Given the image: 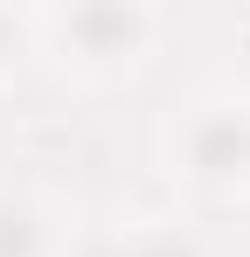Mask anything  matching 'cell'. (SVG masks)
<instances>
[{
	"label": "cell",
	"instance_id": "obj_4",
	"mask_svg": "<svg viewBox=\"0 0 250 257\" xmlns=\"http://www.w3.org/2000/svg\"><path fill=\"white\" fill-rule=\"evenodd\" d=\"M125 257H208V243L188 229V222H139V229H118Z\"/></svg>",
	"mask_w": 250,
	"mask_h": 257
},
{
	"label": "cell",
	"instance_id": "obj_3",
	"mask_svg": "<svg viewBox=\"0 0 250 257\" xmlns=\"http://www.w3.org/2000/svg\"><path fill=\"white\" fill-rule=\"evenodd\" d=\"M0 257H63V229L42 195L0 188Z\"/></svg>",
	"mask_w": 250,
	"mask_h": 257
},
{
	"label": "cell",
	"instance_id": "obj_1",
	"mask_svg": "<svg viewBox=\"0 0 250 257\" xmlns=\"http://www.w3.org/2000/svg\"><path fill=\"white\" fill-rule=\"evenodd\" d=\"M35 35L49 56L77 77H132L167 35V14L146 0H70L35 14Z\"/></svg>",
	"mask_w": 250,
	"mask_h": 257
},
{
	"label": "cell",
	"instance_id": "obj_6",
	"mask_svg": "<svg viewBox=\"0 0 250 257\" xmlns=\"http://www.w3.org/2000/svg\"><path fill=\"white\" fill-rule=\"evenodd\" d=\"M63 257H125V250H118V229H97V236H77Z\"/></svg>",
	"mask_w": 250,
	"mask_h": 257
},
{
	"label": "cell",
	"instance_id": "obj_5",
	"mask_svg": "<svg viewBox=\"0 0 250 257\" xmlns=\"http://www.w3.org/2000/svg\"><path fill=\"white\" fill-rule=\"evenodd\" d=\"M28 49H35V14H21V7H0V84L28 63Z\"/></svg>",
	"mask_w": 250,
	"mask_h": 257
},
{
	"label": "cell",
	"instance_id": "obj_2",
	"mask_svg": "<svg viewBox=\"0 0 250 257\" xmlns=\"http://www.w3.org/2000/svg\"><path fill=\"white\" fill-rule=\"evenodd\" d=\"M174 181L195 195H250V104L243 97H202L174 118L167 139Z\"/></svg>",
	"mask_w": 250,
	"mask_h": 257
},
{
	"label": "cell",
	"instance_id": "obj_7",
	"mask_svg": "<svg viewBox=\"0 0 250 257\" xmlns=\"http://www.w3.org/2000/svg\"><path fill=\"white\" fill-rule=\"evenodd\" d=\"M243 104H250V70H243Z\"/></svg>",
	"mask_w": 250,
	"mask_h": 257
}]
</instances>
